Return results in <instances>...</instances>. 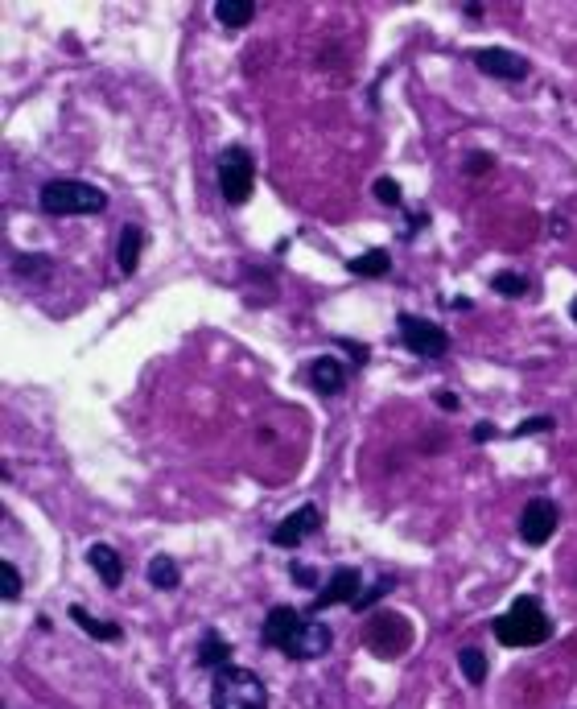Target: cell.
Wrapping results in <instances>:
<instances>
[{
    "mask_svg": "<svg viewBox=\"0 0 577 709\" xmlns=\"http://www.w3.org/2000/svg\"><path fill=\"white\" fill-rule=\"evenodd\" d=\"M260 639L264 648H277L285 652L289 660H322L334 644V635L326 623L310 619V611H293V606H273V611L264 615V627H260Z\"/></svg>",
    "mask_w": 577,
    "mask_h": 709,
    "instance_id": "1",
    "label": "cell"
},
{
    "mask_svg": "<svg viewBox=\"0 0 577 709\" xmlns=\"http://www.w3.org/2000/svg\"><path fill=\"white\" fill-rule=\"evenodd\" d=\"M491 631H495V639H499L503 648H536V644H545V639L553 635V619L545 615L540 598L520 594V598L491 623Z\"/></svg>",
    "mask_w": 577,
    "mask_h": 709,
    "instance_id": "2",
    "label": "cell"
},
{
    "mask_svg": "<svg viewBox=\"0 0 577 709\" xmlns=\"http://www.w3.org/2000/svg\"><path fill=\"white\" fill-rule=\"evenodd\" d=\"M38 207H42V215H54V219L99 215V211H108V194L91 182H79V178H54L38 190Z\"/></svg>",
    "mask_w": 577,
    "mask_h": 709,
    "instance_id": "3",
    "label": "cell"
},
{
    "mask_svg": "<svg viewBox=\"0 0 577 709\" xmlns=\"http://www.w3.org/2000/svg\"><path fill=\"white\" fill-rule=\"evenodd\" d=\"M211 709H268V685L252 668L227 664L211 681Z\"/></svg>",
    "mask_w": 577,
    "mask_h": 709,
    "instance_id": "4",
    "label": "cell"
},
{
    "mask_svg": "<svg viewBox=\"0 0 577 709\" xmlns=\"http://www.w3.org/2000/svg\"><path fill=\"white\" fill-rule=\"evenodd\" d=\"M413 644V627L404 615H392V611H376L363 627V648L376 652L380 660H396L400 652H409Z\"/></svg>",
    "mask_w": 577,
    "mask_h": 709,
    "instance_id": "5",
    "label": "cell"
},
{
    "mask_svg": "<svg viewBox=\"0 0 577 709\" xmlns=\"http://www.w3.org/2000/svg\"><path fill=\"white\" fill-rule=\"evenodd\" d=\"M219 190L231 207H244L256 190V157L240 145H231L219 153Z\"/></svg>",
    "mask_w": 577,
    "mask_h": 709,
    "instance_id": "6",
    "label": "cell"
},
{
    "mask_svg": "<svg viewBox=\"0 0 577 709\" xmlns=\"http://www.w3.org/2000/svg\"><path fill=\"white\" fill-rule=\"evenodd\" d=\"M396 330H400L404 347H409L413 355H421V359H441V355L450 351V334L441 330L437 322L421 318V314H400V318H396Z\"/></svg>",
    "mask_w": 577,
    "mask_h": 709,
    "instance_id": "7",
    "label": "cell"
},
{
    "mask_svg": "<svg viewBox=\"0 0 577 709\" xmlns=\"http://www.w3.org/2000/svg\"><path fill=\"white\" fill-rule=\"evenodd\" d=\"M470 58H474V66H479L483 75L503 79V83H520V79L532 75V62L524 54H516V50H503V46H483V50H474Z\"/></svg>",
    "mask_w": 577,
    "mask_h": 709,
    "instance_id": "8",
    "label": "cell"
},
{
    "mask_svg": "<svg viewBox=\"0 0 577 709\" xmlns=\"http://www.w3.org/2000/svg\"><path fill=\"white\" fill-rule=\"evenodd\" d=\"M553 532H557V503L545 495L528 499L520 512V540L524 545H545V540H553Z\"/></svg>",
    "mask_w": 577,
    "mask_h": 709,
    "instance_id": "9",
    "label": "cell"
},
{
    "mask_svg": "<svg viewBox=\"0 0 577 709\" xmlns=\"http://www.w3.org/2000/svg\"><path fill=\"white\" fill-rule=\"evenodd\" d=\"M322 528V512L314 508V503H301V508H293L277 528H273V545L277 549H297L305 536Z\"/></svg>",
    "mask_w": 577,
    "mask_h": 709,
    "instance_id": "10",
    "label": "cell"
},
{
    "mask_svg": "<svg viewBox=\"0 0 577 709\" xmlns=\"http://www.w3.org/2000/svg\"><path fill=\"white\" fill-rule=\"evenodd\" d=\"M359 590H363V573L359 569H351V565H343V569H334L330 578H326V586L318 590V598H314V611H326V606H334V602H359ZM310 611V615H314Z\"/></svg>",
    "mask_w": 577,
    "mask_h": 709,
    "instance_id": "11",
    "label": "cell"
},
{
    "mask_svg": "<svg viewBox=\"0 0 577 709\" xmlns=\"http://www.w3.org/2000/svg\"><path fill=\"white\" fill-rule=\"evenodd\" d=\"M305 380H310V388L318 396H338L347 388V367L338 363V355H318L310 363V371H305Z\"/></svg>",
    "mask_w": 577,
    "mask_h": 709,
    "instance_id": "12",
    "label": "cell"
},
{
    "mask_svg": "<svg viewBox=\"0 0 577 709\" xmlns=\"http://www.w3.org/2000/svg\"><path fill=\"white\" fill-rule=\"evenodd\" d=\"M87 565H91L112 590L124 582V561H120V553H116L112 545H91V549H87Z\"/></svg>",
    "mask_w": 577,
    "mask_h": 709,
    "instance_id": "13",
    "label": "cell"
},
{
    "mask_svg": "<svg viewBox=\"0 0 577 709\" xmlns=\"http://www.w3.org/2000/svg\"><path fill=\"white\" fill-rule=\"evenodd\" d=\"M141 248H145V231H141L137 223H128V227L120 231V248H116V264H120V273H124V277L137 273Z\"/></svg>",
    "mask_w": 577,
    "mask_h": 709,
    "instance_id": "14",
    "label": "cell"
},
{
    "mask_svg": "<svg viewBox=\"0 0 577 709\" xmlns=\"http://www.w3.org/2000/svg\"><path fill=\"white\" fill-rule=\"evenodd\" d=\"M347 273L351 277H388L392 273V256L384 248H371V252L347 260Z\"/></svg>",
    "mask_w": 577,
    "mask_h": 709,
    "instance_id": "15",
    "label": "cell"
},
{
    "mask_svg": "<svg viewBox=\"0 0 577 709\" xmlns=\"http://www.w3.org/2000/svg\"><path fill=\"white\" fill-rule=\"evenodd\" d=\"M252 17H256L252 0H219L215 5V21L227 29H244V25H252Z\"/></svg>",
    "mask_w": 577,
    "mask_h": 709,
    "instance_id": "16",
    "label": "cell"
},
{
    "mask_svg": "<svg viewBox=\"0 0 577 709\" xmlns=\"http://www.w3.org/2000/svg\"><path fill=\"white\" fill-rule=\"evenodd\" d=\"M149 582H153V590H178V582H182L178 561L169 557V553H157L149 561Z\"/></svg>",
    "mask_w": 577,
    "mask_h": 709,
    "instance_id": "17",
    "label": "cell"
},
{
    "mask_svg": "<svg viewBox=\"0 0 577 709\" xmlns=\"http://www.w3.org/2000/svg\"><path fill=\"white\" fill-rule=\"evenodd\" d=\"M66 615H71V623H75V627H83V631H87L91 639H104V644H108V639H112V644H116V639L124 635V631H120L116 623H104V619H95V615H87V611H83V606H71V611H66Z\"/></svg>",
    "mask_w": 577,
    "mask_h": 709,
    "instance_id": "18",
    "label": "cell"
},
{
    "mask_svg": "<svg viewBox=\"0 0 577 709\" xmlns=\"http://www.w3.org/2000/svg\"><path fill=\"white\" fill-rule=\"evenodd\" d=\"M198 664H207V668H227L231 664V648H227V639L219 631H207L202 635V648H198Z\"/></svg>",
    "mask_w": 577,
    "mask_h": 709,
    "instance_id": "19",
    "label": "cell"
},
{
    "mask_svg": "<svg viewBox=\"0 0 577 709\" xmlns=\"http://www.w3.org/2000/svg\"><path fill=\"white\" fill-rule=\"evenodd\" d=\"M458 668H462V677H466L470 685H483V681H487V656H483L479 648H462V652H458Z\"/></svg>",
    "mask_w": 577,
    "mask_h": 709,
    "instance_id": "20",
    "label": "cell"
},
{
    "mask_svg": "<svg viewBox=\"0 0 577 709\" xmlns=\"http://www.w3.org/2000/svg\"><path fill=\"white\" fill-rule=\"evenodd\" d=\"M0 598H5V602H17V598H21V573H17V565H9V561H0Z\"/></svg>",
    "mask_w": 577,
    "mask_h": 709,
    "instance_id": "21",
    "label": "cell"
},
{
    "mask_svg": "<svg viewBox=\"0 0 577 709\" xmlns=\"http://www.w3.org/2000/svg\"><path fill=\"white\" fill-rule=\"evenodd\" d=\"M491 289H495L499 297H524V293H528V277H520V273H499V277L491 281Z\"/></svg>",
    "mask_w": 577,
    "mask_h": 709,
    "instance_id": "22",
    "label": "cell"
},
{
    "mask_svg": "<svg viewBox=\"0 0 577 709\" xmlns=\"http://www.w3.org/2000/svg\"><path fill=\"white\" fill-rule=\"evenodd\" d=\"M376 198L384 202V207H400V186L392 178H376Z\"/></svg>",
    "mask_w": 577,
    "mask_h": 709,
    "instance_id": "23",
    "label": "cell"
},
{
    "mask_svg": "<svg viewBox=\"0 0 577 709\" xmlns=\"http://www.w3.org/2000/svg\"><path fill=\"white\" fill-rule=\"evenodd\" d=\"M289 573L297 578V586H310V590H314V586H322V582H318V569H314V565H301V561H293V565H289Z\"/></svg>",
    "mask_w": 577,
    "mask_h": 709,
    "instance_id": "24",
    "label": "cell"
},
{
    "mask_svg": "<svg viewBox=\"0 0 577 709\" xmlns=\"http://www.w3.org/2000/svg\"><path fill=\"white\" fill-rule=\"evenodd\" d=\"M545 429H553V417H536V421H524V425L516 429V437H528V433H545Z\"/></svg>",
    "mask_w": 577,
    "mask_h": 709,
    "instance_id": "25",
    "label": "cell"
},
{
    "mask_svg": "<svg viewBox=\"0 0 577 709\" xmlns=\"http://www.w3.org/2000/svg\"><path fill=\"white\" fill-rule=\"evenodd\" d=\"M487 170H491V153H479L466 161V174H487Z\"/></svg>",
    "mask_w": 577,
    "mask_h": 709,
    "instance_id": "26",
    "label": "cell"
},
{
    "mask_svg": "<svg viewBox=\"0 0 577 709\" xmlns=\"http://www.w3.org/2000/svg\"><path fill=\"white\" fill-rule=\"evenodd\" d=\"M437 404H441V409H458V396H450V392H441V396H437Z\"/></svg>",
    "mask_w": 577,
    "mask_h": 709,
    "instance_id": "27",
    "label": "cell"
},
{
    "mask_svg": "<svg viewBox=\"0 0 577 709\" xmlns=\"http://www.w3.org/2000/svg\"><path fill=\"white\" fill-rule=\"evenodd\" d=\"M474 437H479V442H487V437H495V429H491V425H479V429H474Z\"/></svg>",
    "mask_w": 577,
    "mask_h": 709,
    "instance_id": "28",
    "label": "cell"
},
{
    "mask_svg": "<svg viewBox=\"0 0 577 709\" xmlns=\"http://www.w3.org/2000/svg\"><path fill=\"white\" fill-rule=\"evenodd\" d=\"M569 318H573V322H577V297H573V301H569Z\"/></svg>",
    "mask_w": 577,
    "mask_h": 709,
    "instance_id": "29",
    "label": "cell"
}]
</instances>
